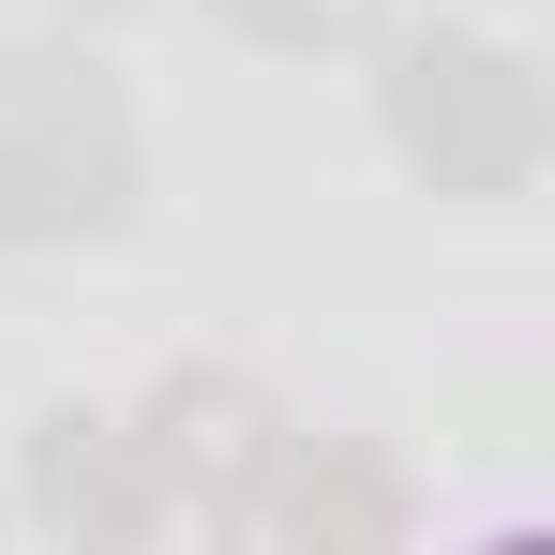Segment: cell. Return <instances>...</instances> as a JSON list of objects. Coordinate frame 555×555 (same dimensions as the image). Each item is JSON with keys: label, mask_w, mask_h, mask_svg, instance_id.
<instances>
[{"label": "cell", "mask_w": 555, "mask_h": 555, "mask_svg": "<svg viewBox=\"0 0 555 555\" xmlns=\"http://www.w3.org/2000/svg\"><path fill=\"white\" fill-rule=\"evenodd\" d=\"M15 511H30L46 541H76V555L166 541V480L135 451V421H105V405H46V421L15 436Z\"/></svg>", "instance_id": "277c9868"}, {"label": "cell", "mask_w": 555, "mask_h": 555, "mask_svg": "<svg viewBox=\"0 0 555 555\" xmlns=\"http://www.w3.org/2000/svg\"><path fill=\"white\" fill-rule=\"evenodd\" d=\"M285 436L300 421L241 361H181V375H151V405H135V451L166 480V511H195V526H256V480L285 465Z\"/></svg>", "instance_id": "3957f363"}, {"label": "cell", "mask_w": 555, "mask_h": 555, "mask_svg": "<svg viewBox=\"0 0 555 555\" xmlns=\"http://www.w3.org/2000/svg\"><path fill=\"white\" fill-rule=\"evenodd\" d=\"M241 46H271V61H331V46H375L390 30V0H210Z\"/></svg>", "instance_id": "8992f818"}, {"label": "cell", "mask_w": 555, "mask_h": 555, "mask_svg": "<svg viewBox=\"0 0 555 555\" xmlns=\"http://www.w3.org/2000/svg\"><path fill=\"white\" fill-rule=\"evenodd\" d=\"M15 120H0V256H76V241H120L151 210V151L105 91L91 46H30L15 30Z\"/></svg>", "instance_id": "7a4b0ae2"}, {"label": "cell", "mask_w": 555, "mask_h": 555, "mask_svg": "<svg viewBox=\"0 0 555 555\" xmlns=\"http://www.w3.org/2000/svg\"><path fill=\"white\" fill-rule=\"evenodd\" d=\"M256 526L285 555H390L405 541V465L361 436H285V465L256 480Z\"/></svg>", "instance_id": "5b68a950"}, {"label": "cell", "mask_w": 555, "mask_h": 555, "mask_svg": "<svg viewBox=\"0 0 555 555\" xmlns=\"http://www.w3.org/2000/svg\"><path fill=\"white\" fill-rule=\"evenodd\" d=\"M375 135L405 151V181H421V195L495 210V195L541 181L555 91H541V61H526V46H495V30L436 15V30H375Z\"/></svg>", "instance_id": "6da1fadb"}, {"label": "cell", "mask_w": 555, "mask_h": 555, "mask_svg": "<svg viewBox=\"0 0 555 555\" xmlns=\"http://www.w3.org/2000/svg\"><path fill=\"white\" fill-rule=\"evenodd\" d=\"M0 76H15V30H0Z\"/></svg>", "instance_id": "52a82bcc"}]
</instances>
